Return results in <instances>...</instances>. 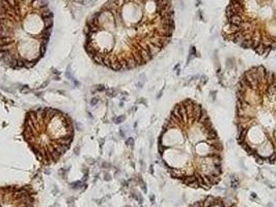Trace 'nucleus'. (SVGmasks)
I'll use <instances>...</instances> for the list:
<instances>
[{
    "label": "nucleus",
    "mask_w": 276,
    "mask_h": 207,
    "mask_svg": "<svg viewBox=\"0 0 276 207\" xmlns=\"http://www.w3.org/2000/svg\"><path fill=\"white\" fill-rule=\"evenodd\" d=\"M174 27L170 0H108L85 24L84 49L99 65L129 70L157 56Z\"/></svg>",
    "instance_id": "nucleus-1"
},
{
    "label": "nucleus",
    "mask_w": 276,
    "mask_h": 207,
    "mask_svg": "<svg viewBox=\"0 0 276 207\" xmlns=\"http://www.w3.org/2000/svg\"><path fill=\"white\" fill-rule=\"evenodd\" d=\"M161 161L171 178L208 191L222 176V143L207 111L187 98L166 118L158 140Z\"/></svg>",
    "instance_id": "nucleus-2"
},
{
    "label": "nucleus",
    "mask_w": 276,
    "mask_h": 207,
    "mask_svg": "<svg viewBox=\"0 0 276 207\" xmlns=\"http://www.w3.org/2000/svg\"><path fill=\"white\" fill-rule=\"evenodd\" d=\"M239 145L260 164H276V74L265 66L247 69L236 91Z\"/></svg>",
    "instance_id": "nucleus-3"
},
{
    "label": "nucleus",
    "mask_w": 276,
    "mask_h": 207,
    "mask_svg": "<svg viewBox=\"0 0 276 207\" xmlns=\"http://www.w3.org/2000/svg\"><path fill=\"white\" fill-rule=\"evenodd\" d=\"M53 28L45 0H0V63L31 68L44 57Z\"/></svg>",
    "instance_id": "nucleus-4"
},
{
    "label": "nucleus",
    "mask_w": 276,
    "mask_h": 207,
    "mask_svg": "<svg viewBox=\"0 0 276 207\" xmlns=\"http://www.w3.org/2000/svg\"><path fill=\"white\" fill-rule=\"evenodd\" d=\"M222 34L261 56L276 51V0H230Z\"/></svg>",
    "instance_id": "nucleus-5"
},
{
    "label": "nucleus",
    "mask_w": 276,
    "mask_h": 207,
    "mask_svg": "<svg viewBox=\"0 0 276 207\" xmlns=\"http://www.w3.org/2000/svg\"><path fill=\"white\" fill-rule=\"evenodd\" d=\"M75 137L72 118L53 108H40L25 114L22 138L44 166L57 163L70 149Z\"/></svg>",
    "instance_id": "nucleus-6"
},
{
    "label": "nucleus",
    "mask_w": 276,
    "mask_h": 207,
    "mask_svg": "<svg viewBox=\"0 0 276 207\" xmlns=\"http://www.w3.org/2000/svg\"><path fill=\"white\" fill-rule=\"evenodd\" d=\"M0 207H37V194L29 184L0 187Z\"/></svg>",
    "instance_id": "nucleus-7"
},
{
    "label": "nucleus",
    "mask_w": 276,
    "mask_h": 207,
    "mask_svg": "<svg viewBox=\"0 0 276 207\" xmlns=\"http://www.w3.org/2000/svg\"><path fill=\"white\" fill-rule=\"evenodd\" d=\"M189 207H238V206L234 202L225 198L208 196L194 202Z\"/></svg>",
    "instance_id": "nucleus-8"
}]
</instances>
